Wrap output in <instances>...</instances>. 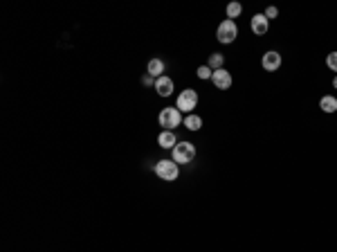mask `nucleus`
Instances as JSON below:
<instances>
[{
  "mask_svg": "<svg viewBox=\"0 0 337 252\" xmlns=\"http://www.w3.org/2000/svg\"><path fill=\"white\" fill-rule=\"evenodd\" d=\"M153 171L158 173V178L164 180V183H173L180 176V165L173 160H158V165L153 167Z\"/></svg>",
  "mask_w": 337,
  "mask_h": 252,
  "instance_id": "1",
  "label": "nucleus"
},
{
  "mask_svg": "<svg viewBox=\"0 0 337 252\" xmlns=\"http://www.w3.org/2000/svg\"><path fill=\"white\" fill-rule=\"evenodd\" d=\"M160 126H164V131H173L175 126H180V124L185 122L182 119V113H180L175 106H167L160 111Z\"/></svg>",
  "mask_w": 337,
  "mask_h": 252,
  "instance_id": "2",
  "label": "nucleus"
},
{
  "mask_svg": "<svg viewBox=\"0 0 337 252\" xmlns=\"http://www.w3.org/2000/svg\"><path fill=\"white\" fill-rule=\"evenodd\" d=\"M198 106V92L194 88H185V90L178 95V102H175V108L180 113H194V108Z\"/></svg>",
  "mask_w": 337,
  "mask_h": 252,
  "instance_id": "3",
  "label": "nucleus"
},
{
  "mask_svg": "<svg viewBox=\"0 0 337 252\" xmlns=\"http://www.w3.org/2000/svg\"><path fill=\"white\" fill-rule=\"evenodd\" d=\"M194 158H196V146L191 142H178L171 160L178 162V165H189V162H194Z\"/></svg>",
  "mask_w": 337,
  "mask_h": 252,
  "instance_id": "4",
  "label": "nucleus"
},
{
  "mask_svg": "<svg viewBox=\"0 0 337 252\" xmlns=\"http://www.w3.org/2000/svg\"><path fill=\"white\" fill-rule=\"evenodd\" d=\"M216 36H218V41H221L223 45L234 43V41H236V36H238V27H236V23L229 21V18H225V21H223L221 25H218Z\"/></svg>",
  "mask_w": 337,
  "mask_h": 252,
  "instance_id": "5",
  "label": "nucleus"
},
{
  "mask_svg": "<svg viewBox=\"0 0 337 252\" xmlns=\"http://www.w3.org/2000/svg\"><path fill=\"white\" fill-rule=\"evenodd\" d=\"M211 84L218 88V90H229L234 84L232 75H229V70L221 68V70H214V75H211Z\"/></svg>",
  "mask_w": 337,
  "mask_h": 252,
  "instance_id": "6",
  "label": "nucleus"
},
{
  "mask_svg": "<svg viewBox=\"0 0 337 252\" xmlns=\"http://www.w3.org/2000/svg\"><path fill=\"white\" fill-rule=\"evenodd\" d=\"M281 63H283V59H281V54L277 52V50H270V52H265L263 59H261V65H263L265 72H277V70L281 68Z\"/></svg>",
  "mask_w": 337,
  "mask_h": 252,
  "instance_id": "7",
  "label": "nucleus"
},
{
  "mask_svg": "<svg viewBox=\"0 0 337 252\" xmlns=\"http://www.w3.org/2000/svg\"><path fill=\"white\" fill-rule=\"evenodd\" d=\"M250 27H252V32L256 36H265L270 29V21L265 18V14H254L252 21H250Z\"/></svg>",
  "mask_w": 337,
  "mask_h": 252,
  "instance_id": "8",
  "label": "nucleus"
},
{
  "mask_svg": "<svg viewBox=\"0 0 337 252\" xmlns=\"http://www.w3.org/2000/svg\"><path fill=\"white\" fill-rule=\"evenodd\" d=\"M155 90H158V95L160 97H171L173 95V79L171 77H167V75H162V77H158L155 79Z\"/></svg>",
  "mask_w": 337,
  "mask_h": 252,
  "instance_id": "9",
  "label": "nucleus"
},
{
  "mask_svg": "<svg viewBox=\"0 0 337 252\" xmlns=\"http://www.w3.org/2000/svg\"><path fill=\"white\" fill-rule=\"evenodd\" d=\"M158 144L162 146V149H175V144H178V135L173 133V131H162V133L158 135Z\"/></svg>",
  "mask_w": 337,
  "mask_h": 252,
  "instance_id": "10",
  "label": "nucleus"
},
{
  "mask_svg": "<svg viewBox=\"0 0 337 252\" xmlns=\"http://www.w3.org/2000/svg\"><path fill=\"white\" fill-rule=\"evenodd\" d=\"M146 75H151L153 79L164 75V61L162 59H151L148 61V68H146Z\"/></svg>",
  "mask_w": 337,
  "mask_h": 252,
  "instance_id": "11",
  "label": "nucleus"
},
{
  "mask_svg": "<svg viewBox=\"0 0 337 252\" xmlns=\"http://www.w3.org/2000/svg\"><path fill=\"white\" fill-rule=\"evenodd\" d=\"M319 108L324 111V113H337V97L324 95L319 99Z\"/></svg>",
  "mask_w": 337,
  "mask_h": 252,
  "instance_id": "12",
  "label": "nucleus"
},
{
  "mask_svg": "<svg viewBox=\"0 0 337 252\" xmlns=\"http://www.w3.org/2000/svg\"><path fill=\"white\" fill-rule=\"evenodd\" d=\"M185 126L189 131H200L202 129V117L200 115H196V113H189L185 117Z\"/></svg>",
  "mask_w": 337,
  "mask_h": 252,
  "instance_id": "13",
  "label": "nucleus"
},
{
  "mask_svg": "<svg viewBox=\"0 0 337 252\" xmlns=\"http://www.w3.org/2000/svg\"><path fill=\"white\" fill-rule=\"evenodd\" d=\"M207 65H209L211 70H221L223 65H225V56H223L221 52H211V54H209V61H207Z\"/></svg>",
  "mask_w": 337,
  "mask_h": 252,
  "instance_id": "14",
  "label": "nucleus"
},
{
  "mask_svg": "<svg viewBox=\"0 0 337 252\" xmlns=\"http://www.w3.org/2000/svg\"><path fill=\"white\" fill-rule=\"evenodd\" d=\"M241 11H243V5H241V2H236V0H234V2H229V5H227L225 14H227V18H229V21H234V18H238V16H241Z\"/></svg>",
  "mask_w": 337,
  "mask_h": 252,
  "instance_id": "15",
  "label": "nucleus"
},
{
  "mask_svg": "<svg viewBox=\"0 0 337 252\" xmlns=\"http://www.w3.org/2000/svg\"><path fill=\"white\" fill-rule=\"evenodd\" d=\"M196 72H198V77H200V79H211V75H214V70L209 68V65H200V68L196 70Z\"/></svg>",
  "mask_w": 337,
  "mask_h": 252,
  "instance_id": "16",
  "label": "nucleus"
},
{
  "mask_svg": "<svg viewBox=\"0 0 337 252\" xmlns=\"http://www.w3.org/2000/svg\"><path fill=\"white\" fill-rule=\"evenodd\" d=\"M326 65L333 70V72H337V52H331L326 56Z\"/></svg>",
  "mask_w": 337,
  "mask_h": 252,
  "instance_id": "17",
  "label": "nucleus"
},
{
  "mask_svg": "<svg viewBox=\"0 0 337 252\" xmlns=\"http://www.w3.org/2000/svg\"><path fill=\"white\" fill-rule=\"evenodd\" d=\"M279 16V9H277V7H268V9H265V18H268V21H272V18H277Z\"/></svg>",
  "mask_w": 337,
  "mask_h": 252,
  "instance_id": "18",
  "label": "nucleus"
},
{
  "mask_svg": "<svg viewBox=\"0 0 337 252\" xmlns=\"http://www.w3.org/2000/svg\"><path fill=\"white\" fill-rule=\"evenodd\" d=\"M142 84H144V86H155V79H153L151 75H144L142 77Z\"/></svg>",
  "mask_w": 337,
  "mask_h": 252,
  "instance_id": "19",
  "label": "nucleus"
},
{
  "mask_svg": "<svg viewBox=\"0 0 337 252\" xmlns=\"http://www.w3.org/2000/svg\"><path fill=\"white\" fill-rule=\"evenodd\" d=\"M333 88L337 90V75H335V79H333Z\"/></svg>",
  "mask_w": 337,
  "mask_h": 252,
  "instance_id": "20",
  "label": "nucleus"
}]
</instances>
